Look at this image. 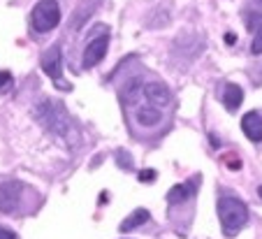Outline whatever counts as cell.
<instances>
[{
  "instance_id": "6da1fadb",
  "label": "cell",
  "mask_w": 262,
  "mask_h": 239,
  "mask_svg": "<svg viewBox=\"0 0 262 239\" xmlns=\"http://www.w3.org/2000/svg\"><path fill=\"white\" fill-rule=\"evenodd\" d=\"M218 219L225 237H234L248 221V207L239 198L232 195H223L218 200Z\"/></svg>"
},
{
  "instance_id": "7a4b0ae2",
  "label": "cell",
  "mask_w": 262,
  "mask_h": 239,
  "mask_svg": "<svg viewBox=\"0 0 262 239\" xmlns=\"http://www.w3.org/2000/svg\"><path fill=\"white\" fill-rule=\"evenodd\" d=\"M30 21H33V28L37 30V33H49V30H54L60 21L58 0H40V3L33 7Z\"/></svg>"
},
{
  "instance_id": "3957f363",
  "label": "cell",
  "mask_w": 262,
  "mask_h": 239,
  "mask_svg": "<svg viewBox=\"0 0 262 239\" xmlns=\"http://www.w3.org/2000/svg\"><path fill=\"white\" fill-rule=\"evenodd\" d=\"M24 190L26 186L21 181H5V184H0V211L3 214L19 211L21 202H24Z\"/></svg>"
},
{
  "instance_id": "277c9868",
  "label": "cell",
  "mask_w": 262,
  "mask_h": 239,
  "mask_svg": "<svg viewBox=\"0 0 262 239\" xmlns=\"http://www.w3.org/2000/svg\"><path fill=\"white\" fill-rule=\"evenodd\" d=\"M60 107L58 105H51V102H45V105L37 110V116H40V121L42 123H47L54 133H58V135H63L65 130H68V125H70V121H68V116H65V112L60 116H56V112H58Z\"/></svg>"
},
{
  "instance_id": "5b68a950",
  "label": "cell",
  "mask_w": 262,
  "mask_h": 239,
  "mask_svg": "<svg viewBox=\"0 0 262 239\" xmlns=\"http://www.w3.org/2000/svg\"><path fill=\"white\" fill-rule=\"evenodd\" d=\"M142 93H144V98L148 100V105L158 107V110L165 107V105H169V100H172L169 89L165 84H160V81H148V84H144Z\"/></svg>"
},
{
  "instance_id": "8992f818",
  "label": "cell",
  "mask_w": 262,
  "mask_h": 239,
  "mask_svg": "<svg viewBox=\"0 0 262 239\" xmlns=\"http://www.w3.org/2000/svg\"><path fill=\"white\" fill-rule=\"evenodd\" d=\"M107 47H109L107 35H100V37H95V40H91L89 47H86V51H84V68L98 65L100 60L104 58V54H107Z\"/></svg>"
},
{
  "instance_id": "52a82bcc",
  "label": "cell",
  "mask_w": 262,
  "mask_h": 239,
  "mask_svg": "<svg viewBox=\"0 0 262 239\" xmlns=\"http://www.w3.org/2000/svg\"><path fill=\"white\" fill-rule=\"evenodd\" d=\"M42 70H45L51 79L60 81V77H63V58H60V47H51V49L42 56Z\"/></svg>"
},
{
  "instance_id": "ba28073f",
  "label": "cell",
  "mask_w": 262,
  "mask_h": 239,
  "mask_svg": "<svg viewBox=\"0 0 262 239\" xmlns=\"http://www.w3.org/2000/svg\"><path fill=\"white\" fill-rule=\"evenodd\" d=\"M242 130L251 142H262V116L257 112H248L242 119Z\"/></svg>"
},
{
  "instance_id": "9c48e42d",
  "label": "cell",
  "mask_w": 262,
  "mask_h": 239,
  "mask_svg": "<svg viewBox=\"0 0 262 239\" xmlns=\"http://www.w3.org/2000/svg\"><path fill=\"white\" fill-rule=\"evenodd\" d=\"M135 119H137V123L142 125V128H156V125L163 121V112L154 105H144V107L137 110Z\"/></svg>"
},
{
  "instance_id": "30bf717a",
  "label": "cell",
  "mask_w": 262,
  "mask_h": 239,
  "mask_svg": "<svg viewBox=\"0 0 262 239\" xmlns=\"http://www.w3.org/2000/svg\"><path fill=\"white\" fill-rule=\"evenodd\" d=\"M244 100V91L237 84H225L223 89V105L228 107V112H237Z\"/></svg>"
},
{
  "instance_id": "8fae6325",
  "label": "cell",
  "mask_w": 262,
  "mask_h": 239,
  "mask_svg": "<svg viewBox=\"0 0 262 239\" xmlns=\"http://www.w3.org/2000/svg\"><path fill=\"white\" fill-rule=\"evenodd\" d=\"M195 184H181V186H174L172 190L167 193V202L169 204H179V202H186V200L193 195Z\"/></svg>"
},
{
  "instance_id": "7c38bea8",
  "label": "cell",
  "mask_w": 262,
  "mask_h": 239,
  "mask_svg": "<svg viewBox=\"0 0 262 239\" xmlns=\"http://www.w3.org/2000/svg\"><path fill=\"white\" fill-rule=\"evenodd\" d=\"M146 221H148V211L146 209H137V211H133L123 223H121V230L128 232V230H135V228H139V225H144Z\"/></svg>"
},
{
  "instance_id": "4fadbf2b",
  "label": "cell",
  "mask_w": 262,
  "mask_h": 239,
  "mask_svg": "<svg viewBox=\"0 0 262 239\" xmlns=\"http://www.w3.org/2000/svg\"><path fill=\"white\" fill-rule=\"evenodd\" d=\"M251 51L253 54H262V24L255 28V37H253V45H251Z\"/></svg>"
},
{
  "instance_id": "5bb4252c",
  "label": "cell",
  "mask_w": 262,
  "mask_h": 239,
  "mask_svg": "<svg viewBox=\"0 0 262 239\" xmlns=\"http://www.w3.org/2000/svg\"><path fill=\"white\" fill-rule=\"evenodd\" d=\"M139 181H146V184H151V181H156V169H144V172H139Z\"/></svg>"
},
{
  "instance_id": "9a60e30c",
  "label": "cell",
  "mask_w": 262,
  "mask_h": 239,
  "mask_svg": "<svg viewBox=\"0 0 262 239\" xmlns=\"http://www.w3.org/2000/svg\"><path fill=\"white\" fill-rule=\"evenodd\" d=\"M12 84V75L7 70H0V91H5Z\"/></svg>"
},
{
  "instance_id": "2e32d148",
  "label": "cell",
  "mask_w": 262,
  "mask_h": 239,
  "mask_svg": "<svg viewBox=\"0 0 262 239\" xmlns=\"http://www.w3.org/2000/svg\"><path fill=\"white\" fill-rule=\"evenodd\" d=\"M0 239H16V234L7 228H0Z\"/></svg>"
},
{
  "instance_id": "e0dca14e",
  "label": "cell",
  "mask_w": 262,
  "mask_h": 239,
  "mask_svg": "<svg viewBox=\"0 0 262 239\" xmlns=\"http://www.w3.org/2000/svg\"><path fill=\"white\" fill-rule=\"evenodd\" d=\"M225 42H230V45L234 42V35H232V33H228V35H225Z\"/></svg>"
},
{
  "instance_id": "ac0fdd59",
  "label": "cell",
  "mask_w": 262,
  "mask_h": 239,
  "mask_svg": "<svg viewBox=\"0 0 262 239\" xmlns=\"http://www.w3.org/2000/svg\"><path fill=\"white\" fill-rule=\"evenodd\" d=\"M257 193H260V198H262V186H260V188H257Z\"/></svg>"
}]
</instances>
